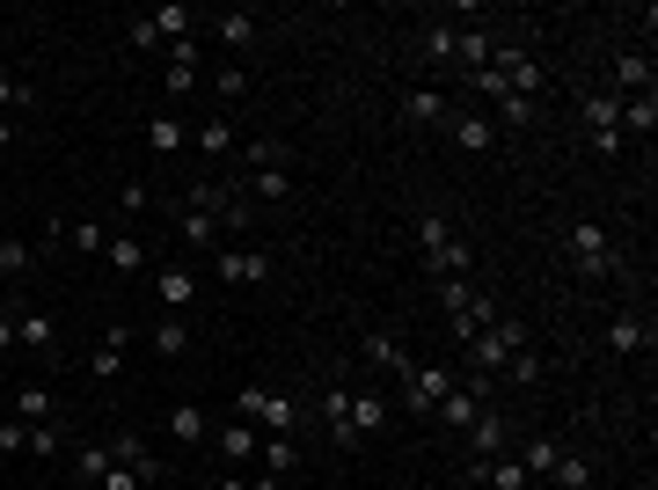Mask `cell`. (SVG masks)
Wrapping results in <instances>:
<instances>
[{
  "label": "cell",
  "instance_id": "cell-37",
  "mask_svg": "<svg viewBox=\"0 0 658 490\" xmlns=\"http://www.w3.org/2000/svg\"><path fill=\"white\" fill-rule=\"evenodd\" d=\"M154 351H161V359H183V351H191V322L161 315V322H154Z\"/></svg>",
  "mask_w": 658,
  "mask_h": 490
},
{
  "label": "cell",
  "instance_id": "cell-38",
  "mask_svg": "<svg viewBox=\"0 0 658 490\" xmlns=\"http://www.w3.org/2000/svg\"><path fill=\"white\" fill-rule=\"evenodd\" d=\"M235 183H242L249 198H286L292 191V169H242Z\"/></svg>",
  "mask_w": 658,
  "mask_h": 490
},
{
  "label": "cell",
  "instance_id": "cell-36",
  "mask_svg": "<svg viewBox=\"0 0 658 490\" xmlns=\"http://www.w3.org/2000/svg\"><path fill=\"white\" fill-rule=\"evenodd\" d=\"M15 417H23V425H51V389L45 381H23V389H15Z\"/></svg>",
  "mask_w": 658,
  "mask_h": 490
},
{
  "label": "cell",
  "instance_id": "cell-16",
  "mask_svg": "<svg viewBox=\"0 0 658 490\" xmlns=\"http://www.w3.org/2000/svg\"><path fill=\"white\" fill-rule=\"evenodd\" d=\"M213 45L227 51V59H235V51H249V45H256V15H249V8H227V15H213Z\"/></svg>",
  "mask_w": 658,
  "mask_h": 490
},
{
  "label": "cell",
  "instance_id": "cell-56",
  "mask_svg": "<svg viewBox=\"0 0 658 490\" xmlns=\"http://www.w3.org/2000/svg\"><path fill=\"white\" fill-rule=\"evenodd\" d=\"M8 140H15V124H8V118H0V154H8Z\"/></svg>",
  "mask_w": 658,
  "mask_h": 490
},
{
  "label": "cell",
  "instance_id": "cell-11",
  "mask_svg": "<svg viewBox=\"0 0 658 490\" xmlns=\"http://www.w3.org/2000/svg\"><path fill=\"white\" fill-rule=\"evenodd\" d=\"M454 381H462V373H454V367H417L410 381H403V389H410V410H417V417H432L439 403L454 395Z\"/></svg>",
  "mask_w": 658,
  "mask_h": 490
},
{
  "label": "cell",
  "instance_id": "cell-33",
  "mask_svg": "<svg viewBox=\"0 0 658 490\" xmlns=\"http://www.w3.org/2000/svg\"><path fill=\"white\" fill-rule=\"evenodd\" d=\"M219 440V454H227V462H249V454H256V446H264V432H256V425H242V417H235V425H227V432H213Z\"/></svg>",
  "mask_w": 658,
  "mask_h": 490
},
{
  "label": "cell",
  "instance_id": "cell-40",
  "mask_svg": "<svg viewBox=\"0 0 658 490\" xmlns=\"http://www.w3.org/2000/svg\"><path fill=\"white\" fill-rule=\"evenodd\" d=\"M183 242L191 249H219V220L213 213H198V205H183Z\"/></svg>",
  "mask_w": 658,
  "mask_h": 490
},
{
  "label": "cell",
  "instance_id": "cell-25",
  "mask_svg": "<svg viewBox=\"0 0 658 490\" xmlns=\"http://www.w3.org/2000/svg\"><path fill=\"white\" fill-rule=\"evenodd\" d=\"M256 454H264V476H278V483L300 468V440H292V432H264V446H256Z\"/></svg>",
  "mask_w": 658,
  "mask_h": 490
},
{
  "label": "cell",
  "instance_id": "cell-6",
  "mask_svg": "<svg viewBox=\"0 0 658 490\" xmlns=\"http://www.w3.org/2000/svg\"><path fill=\"white\" fill-rule=\"evenodd\" d=\"M161 88H169L176 103H183V96H198V88H205V45H198V37H183V45H169V74H161Z\"/></svg>",
  "mask_w": 658,
  "mask_h": 490
},
{
  "label": "cell",
  "instance_id": "cell-3",
  "mask_svg": "<svg viewBox=\"0 0 658 490\" xmlns=\"http://www.w3.org/2000/svg\"><path fill=\"white\" fill-rule=\"evenodd\" d=\"M519 344H527V322L498 315L490 330H476V337H468V373H476V381H490V373H505V359L519 351Z\"/></svg>",
  "mask_w": 658,
  "mask_h": 490
},
{
  "label": "cell",
  "instance_id": "cell-14",
  "mask_svg": "<svg viewBox=\"0 0 658 490\" xmlns=\"http://www.w3.org/2000/svg\"><path fill=\"white\" fill-rule=\"evenodd\" d=\"M468 483H483V490H527V468H519V454H490V462H468Z\"/></svg>",
  "mask_w": 658,
  "mask_h": 490
},
{
  "label": "cell",
  "instance_id": "cell-35",
  "mask_svg": "<svg viewBox=\"0 0 658 490\" xmlns=\"http://www.w3.org/2000/svg\"><path fill=\"white\" fill-rule=\"evenodd\" d=\"M198 23V8H183V0H169V8H154V29H161V45H183Z\"/></svg>",
  "mask_w": 658,
  "mask_h": 490
},
{
  "label": "cell",
  "instance_id": "cell-47",
  "mask_svg": "<svg viewBox=\"0 0 658 490\" xmlns=\"http://www.w3.org/2000/svg\"><path fill=\"white\" fill-rule=\"evenodd\" d=\"M23 271H29V242L0 235V278H23Z\"/></svg>",
  "mask_w": 658,
  "mask_h": 490
},
{
  "label": "cell",
  "instance_id": "cell-27",
  "mask_svg": "<svg viewBox=\"0 0 658 490\" xmlns=\"http://www.w3.org/2000/svg\"><path fill=\"white\" fill-rule=\"evenodd\" d=\"M235 154H242V169H292V147L286 140H271V132L264 140H242Z\"/></svg>",
  "mask_w": 658,
  "mask_h": 490
},
{
  "label": "cell",
  "instance_id": "cell-50",
  "mask_svg": "<svg viewBox=\"0 0 658 490\" xmlns=\"http://www.w3.org/2000/svg\"><path fill=\"white\" fill-rule=\"evenodd\" d=\"M549 483H563V490H585V483H593V468H585L578 454H563V462H557V476H549Z\"/></svg>",
  "mask_w": 658,
  "mask_h": 490
},
{
  "label": "cell",
  "instance_id": "cell-57",
  "mask_svg": "<svg viewBox=\"0 0 658 490\" xmlns=\"http://www.w3.org/2000/svg\"><path fill=\"white\" fill-rule=\"evenodd\" d=\"M146 490H169V483H146Z\"/></svg>",
  "mask_w": 658,
  "mask_h": 490
},
{
  "label": "cell",
  "instance_id": "cell-2",
  "mask_svg": "<svg viewBox=\"0 0 658 490\" xmlns=\"http://www.w3.org/2000/svg\"><path fill=\"white\" fill-rule=\"evenodd\" d=\"M439 308H446V330H454V337H476V330H490V322H498V300L483 294V286H468V278H439Z\"/></svg>",
  "mask_w": 658,
  "mask_h": 490
},
{
  "label": "cell",
  "instance_id": "cell-41",
  "mask_svg": "<svg viewBox=\"0 0 658 490\" xmlns=\"http://www.w3.org/2000/svg\"><path fill=\"white\" fill-rule=\"evenodd\" d=\"M454 235H462V227L446 220V213H424V220H417V256H432V249L454 242Z\"/></svg>",
  "mask_w": 658,
  "mask_h": 490
},
{
  "label": "cell",
  "instance_id": "cell-52",
  "mask_svg": "<svg viewBox=\"0 0 658 490\" xmlns=\"http://www.w3.org/2000/svg\"><path fill=\"white\" fill-rule=\"evenodd\" d=\"M23 446H29V425L23 417H8V425H0V454H23Z\"/></svg>",
  "mask_w": 658,
  "mask_h": 490
},
{
  "label": "cell",
  "instance_id": "cell-48",
  "mask_svg": "<svg viewBox=\"0 0 658 490\" xmlns=\"http://www.w3.org/2000/svg\"><path fill=\"white\" fill-rule=\"evenodd\" d=\"M23 454H37V462H59V425H29V446Z\"/></svg>",
  "mask_w": 658,
  "mask_h": 490
},
{
  "label": "cell",
  "instance_id": "cell-49",
  "mask_svg": "<svg viewBox=\"0 0 658 490\" xmlns=\"http://www.w3.org/2000/svg\"><path fill=\"white\" fill-rule=\"evenodd\" d=\"M29 81H15V74H0V118H8V110H29Z\"/></svg>",
  "mask_w": 658,
  "mask_h": 490
},
{
  "label": "cell",
  "instance_id": "cell-31",
  "mask_svg": "<svg viewBox=\"0 0 658 490\" xmlns=\"http://www.w3.org/2000/svg\"><path fill=\"white\" fill-rule=\"evenodd\" d=\"M73 476H81V490H96L103 476H110V446H103V440H81V446H73Z\"/></svg>",
  "mask_w": 658,
  "mask_h": 490
},
{
  "label": "cell",
  "instance_id": "cell-42",
  "mask_svg": "<svg viewBox=\"0 0 658 490\" xmlns=\"http://www.w3.org/2000/svg\"><path fill=\"white\" fill-rule=\"evenodd\" d=\"M535 118H541V103L512 88V96H498V118H490V124H535Z\"/></svg>",
  "mask_w": 658,
  "mask_h": 490
},
{
  "label": "cell",
  "instance_id": "cell-1",
  "mask_svg": "<svg viewBox=\"0 0 658 490\" xmlns=\"http://www.w3.org/2000/svg\"><path fill=\"white\" fill-rule=\"evenodd\" d=\"M235 417H242V425H256V432H300V403H292V395H278L271 381L235 389Z\"/></svg>",
  "mask_w": 658,
  "mask_h": 490
},
{
  "label": "cell",
  "instance_id": "cell-22",
  "mask_svg": "<svg viewBox=\"0 0 658 490\" xmlns=\"http://www.w3.org/2000/svg\"><path fill=\"white\" fill-rule=\"evenodd\" d=\"M344 403H351V389H344V381H330V389H322V432H330V446H359V440H351Z\"/></svg>",
  "mask_w": 658,
  "mask_h": 490
},
{
  "label": "cell",
  "instance_id": "cell-39",
  "mask_svg": "<svg viewBox=\"0 0 658 490\" xmlns=\"http://www.w3.org/2000/svg\"><path fill=\"white\" fill-rule=\"evenodd\" d=\"M169 432H176V440H183V446L213 440V432H205V410H198V403H176V410H169Z\"/></svg>",
  "mask_w": 658,
  "mask_h": 490
},
{
  "label": "cell",
  "instance_id": "cell-5",
  "mask_svg": "<svg viewBox=\"0 0 658 490\" xmlns=\"http://www.w3.org/2000/svg\"><path fill=\"white\" fill-rule=\"evenodd\" d=\"M571 264H578V278H614V235L600 220H578L571 227Z\"/></svg>",
  "mask_w": 658,
  "mask_h": 490
},
{
  "label": "cell",
  "instance_id": "cell-23",
  "mask_svg": "<svg viewBox=\"0 0 658 490\" xmlns=\"http://www.w3.org/2000/svg\"><path fill=\"white\" fill-rule=\"evenodd\" d=\"M344 417H351V440H366V432H381V425H388V403H381L373 389H351Z\"/></svg>",
  "mask_w": 658,
  "mask_h": 490
},
{
  "label": "cell",
  "instance_id": "cell-53",
  "mask_svg": "<svg viewBox=\"0 0 658 490\" xmlns=\"http://www.w3.org/2000/svg\"><path fill=\"white\" fill-rule=\"evenodd\" d=\"M118 205H124V213H146V205H154V191H146V183H124Z\"/></svg>",
  "mask_w": 658,
  "mask_h": 490
},
{
  "label": "cell",
  "instance_id": "cell-9",
  "mask_svg": "<svg viewBox=\"0 0 658 490\" xmlns=\"http://www.w3.org/2000/svg\"><path fill=\"white\" fill-rule=\"evenodd\" d=\"M213 278H227V286H264L271 278V256H256V249H213Z\"/></svg>",
  "mask_w": 658,
  "mask_h": 490
},
{
  "label": "cell",
  "instance_id": "cell-29",
  "mask_svg": "<svg viewBox=\"0 0 658 490\" xmlns=\"http://www.w3.org/2000/svg\"><path fill=\"white\" fill-rule=\"evenodd\" d=\"M658 132V96H622V140H651Z\"/></svg>",
  "mask_w": 658,
  "mask_h": 490
},
{
  "label": "cell",
  "instance_id": "cell-18",
  "mask_svg": "<svg viewBox=\"0 0 658 490\" xmlns=\"http://www.w3.org/2000/svg\"><path fill=\"white\" fill-rule=\"evenodd\" d=\"M124 344H132V322H110L96 337V351H88V373H96V381H110V373L124 367Z\"/></svg>",
  "mask_w": 658,
  "mask_h": 490
},
{
  "label": "cell",
  "instance_id": "cell-4",
  "mask_svg": "<svg viewBox=\"0 0 658 490\" xmlns=\"http://www.w3.org/2000/svg\"><path fill=\"white\" fill-rule=\"evenodd\" d=\"M578 118H585V132H593V154H622L630 140H622V103L608 96V88H593V96H578Z\"/></svg>",
  "mask_w": 658,
  "mask_h": 490
},
{
  "label": "cell",
  "instance_id": "cell-26",
  "mask_svg": "<svg viewBox=\"0 0 658 490\" xmlns=\"http://www.w3.org/2000/svg\"><path fill=\"white\" fill-rule=\"evenodd\" d=\"M557 462H563V440H557V432H535V440L519 446V468H527V476H557Z\"/></svg>",
  "mask_w": 658,
  "mask_h": 490
},
{
  "label": "cell",
  "instance_id": "cell-43",
  "mask_svg": "<svg viewBox=\"0 0 658 490\" xmlns=\"http://www.w3.org/2000/svg\"><path fill=\"white\" fill-rule=\"evenodd\" d=\"M505 381H519V389H535V381H541V351H535V344H519V351L505 359Z\"/></svg>",
  "mask_w": 658,
  "mask_h": 490
},
{
  "label": "cell",
  "instance_id": "cell-10",
  "mask_svg": "<svg viewBox=\"0 0 658 490\" xmlns=\"http://www.w3.org/2000/svg\"><path fill=\"white\" fill-rule=\"evenodd\" d=\"M103 446H110V462H118V468H132L140 483H161V454H154V446H146L140 432H110Z\"/></svg>",
  "mask_w": 658,
  "mask_h": 490
},
{
  "label": "cell",
  "instance_id": "cell-21",
  "mask_svg": "<svg viewBox=\"0 0 658 490\" xmlns=\"http://www.w3.org/2000/svg\"><path fill=\"white\" fill-rule=\"evenodd\" d=\"M608 351H614V359L651 351V322H644V315H614V322H608Z\"/></svg>",
  "mask_w": 658,
  "mask_h": 490
},
{
  "label": "cell",
  "instance_id": "cell-32",
  "mask_svg": "<svg viewBox=\"0 0 658 490\" xmlns=\"http://www.w3.org/2000/svg\"><path fill=\"white\" fill-rule=\"evenodd\" d=\"M490 51H498V37H483V29H462V45H454V67H462V74H483Z\"/></svg>",
  "mask_w": 658,
  "mask_h": 490
},
{
  "label": "cell",
  "instance_id": "cell-20",
  "mask_svg": "<svg viewBox=\"0 0 658 490\" xmlns=\"http://www.w3.org/2000/svg\"><path fill=\"white\" fill-rule=\"evenodd\" d=\"M446 132H454L468 154H490V147H498V124H490L483 110H454V118H446Z\"/></svg>",
  "mask_w": 658,
  "mask_h": 490
},
{
  "label": "cell",
  "instance_id": "cell-8",
  "mask_svg": "<svg viewBox=\"0 0 658 490\" xmlns=\"http://www.w3.org/2000/svg\"><path fill=\"white\" fill-rule=\"evenodd\" d=\"M154 294H161V308L191 315V308H198V294H205V278H198L191 264H161V271H154Z\"/></svg>",
  "mask_w": 658,
  "mask_h": 490
},
{
  "label": "cell",
  "instance_id": "cell-34",
  "mask_svg": "<svg viewBox=\"0 0 658 490\" xmlns=\"http://www.w3.org/2000/svg\"><path fill=\"white\" fill-rule=\"evenodd\" d=\"M103 256H110V271H118V278L146 271V242H140V235H110V249H103Z\"/></svg>",
  "mask_w": 658,
  "mask_h": 490
},
{
  "label": "cell",
  "instance_id": "cell-24",
  "mask_svg": "<svg viewBox=\"0 0 658 490\" xmlns=\"http://www.w3.org/2000/svg\"><path fill=\"white\" fill-rule=\"evenodd\" d=\"M468 264H476L468 235H454V242H439L432 256H424V271H432V278H468Z\"/></svg>",
  "mask_w": 658,
  "mask_h": 490
},
{
  "label": "cell",
  "instance_id": "cell-15",
  "mask_svg": "<svg viewBox=\"0 0 658 490\" xmlns=\"http://www.w3.org/2000/svg\"><path fill=\"white\" fill-rule=\"evenodd\" d=\"M183 147H191V124L176 118V110H161V118H146V154H161V162H176Z\"/></svg>",
  "mask_w": 658,
  "mask_h": 490
},
{
  "label": "cell",
  "instance_id": "cell-30",
  "mask_svg": "<svg viewBox=\"0 0 658 490\" xmlns=\"http://www.w3.org/2000/svg\"><path fill=\"white\" fill-rule=\"evenodd\" d=\"M15 344H23V351H51L59 330H51V315H37V308H15Z\"/></svg>",
  "mask_w": 658,
  "mask_h": 490
},
{
  "label": "cell",
  "instance_id": "cell-54",
  "mask_svg": "<svg viewBox=\"0 0 658 490\" xmlns=\"http://www.w3.org/2000/svg\"><path fill=\"white\" fill-rule=\"evenodd\" d=\"M96 490H146V483H140V476H132V468H118V462H110V476H103Z\"/></svg>",
  "mask_w": 658,
  "mask_h": 490
},
{
  "label": "cell",
  "instance_id": "cell-55",
  "mask_svg": "<svg viewBox=\"0 0 658 490\" xmlns=\"http://www.w3.org/2000/svg\"><path fill=\"white\" fill-rule=\"evenodd\" d=\"M213 490H249V483H242V476H219V483H213Z\"/></svg>",
  "mask_w": 658,
  "mask_h": 490
},
{
  "label": "cell",
  "instance_id": "cell-51",
  "mask_svg": "<svg viewBox=\"0 0 658 490\" xmlns=\"http://www.w3.org/2000/svg\"><path fill=\"white\" fill-rule=\"evenodd\" d=\"M124 37H132V51H154V45H161V29H154V15H132V23H124Z\"/></svg>",
  "mask_w": 658,
  "mask_h": 490
},
{
  "label": "cell",
  "instance_id": "cell-46",
  "mask_svg": "<svg viewBox=\"0 0 658 490\" xmlns=\"http://www.w3.org/2000/svg\"><path fill=\"white\" fill-rule=\"evenodd\" d=\"M67 249H81V256H103V249H110V235H103L96 220H73V227H67Z\"/></svg>",
  "mask_w": 658,
  "mask_h": 490
},
{
  "label": "cell",
  "instance_id": "cell-13",
  "mask_svg": "<svg viewBox=\"0 0 658 490\" xmlns=\"http://www.w3.org/2000/svg\"><path fill=\"white\" fill-rule=\"evenodd\" d=\"M490 454H512V425L498 410H483L468 425V462H490Z\"/></svg>",
  "mask_w": 658,
  "mask_h": 490
},
{
  "label": "cell",
  "instance_id": "cell-17",
  "mask_svg": "<svg viewBox=\"0 0 658 490\" xmlns=\"http://www.w3.org/2000/svg\"><path fill=\"white\" fill-rule=\"evenodd\" d=\"M614 103L622 96H651V51H622L614 59V88H608Z\"/></svg>",
  "mask_w": 658,
  "mask_h": 490
},
{
  "label": "cell",
  "instance_id": "cell-28",
  "mask_svg": "<svg viewBox=\"0 0 658 490\" xmlns=\"http://www.w3.org/2000/svg\"><path fill=\"white\" fill-rule=\"evenodd\" d=\"M403 118L410 124H446L454 118V103L439 96V88H410V96H403Z\"/></svg>",
  "mask_w": 658,
  "mask_h": 490
},
{
  "label": "cell",
  "instance_id": "cell-45",
  "mask_svg": "<svg viewBox=\"0 0 658 490\" xmlns=\"http://www.w3.org/2000/svg\"><path fill=\"white\" fill-rule=\"evenodd\" d=\"M213 88H219V103H242L249 96V67H242V59H227V67L213 74Z\"/></svg>",
  "mask_w": 658,
  "mask_h": 490
},
{
  "label": "cell",
  "instance_id": "cell-19",
  "mask_svg": "<svg viewBox=\"0 0 658 490\" xmlns=\"http://www.w3.org/2000/svg\"><path fill=\"white\" fill-rule=\"evenodd\" d=\"M191 147L205 154V162H227V154L242 147V140H235V118H219V110H213V118H205V124L191 132Z\"/></svg>",
  "mask_w": 658,
  "mask_h": 490
},
{
  "label": "cell",
  "instance_id": "cell-7",
  "mask_svg": "<svg viewBox=\"0 0 658 490\" xmlns=\"http://www.w3.org/2000/svg\"><path fill=\"white\" fill-rule=\"evenodd\" d=\"M490 74L505 81V88H519V96H535V88H541V59L527 45H498V51H490Z\"/></svg>",
  "mask_w": 658,
  "mask_h": 490
},
{
  "label": "cell",
  "instance_id": "cell-44",
  "mask_svg": "<svg viewBox=\"0 0 658 490\" xmlns=\"http://www.w3.org/2000/svg\"><path fill=\"white\" fill-rule=\"evenodd\" d=\"M454 45H462V29H454V23H424V59H439V67H446V59H454Z\"/></svg>",
  "mask_w": 658,
  "mask_h": 490
},
{
  "label": "cell",
  "instance_id": "cell-12",
  "mask_svg": "<svg viewBox=\"0 0 658 490\" xmlns=\"http://www.w3.org/2000/svg\"><path fill=\"white\" fill-rule=\"evenodd\" d=\"M359 351H366V367H381V373H395V381H410V351H403V344H395L388 337V330H366V337H359Z\"/></svg>",
  "mask_w": 658,
  "mask_h": 490
}]
</instances>
